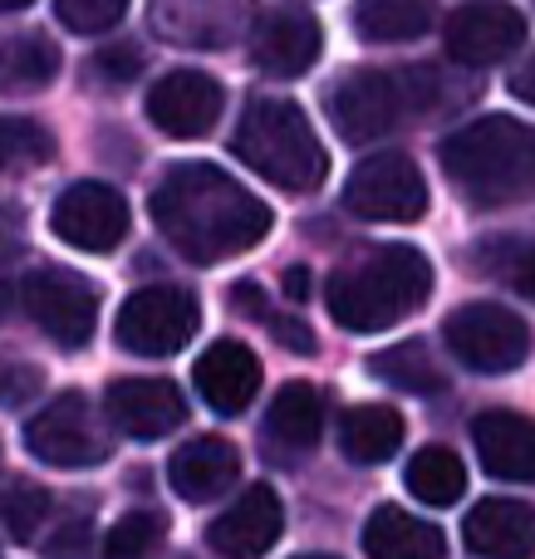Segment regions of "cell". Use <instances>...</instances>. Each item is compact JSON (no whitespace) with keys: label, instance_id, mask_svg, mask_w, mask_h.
<instances>
[{"label":"cell","instance_id":"obj_18","mask_svg":"<svg viewBox=\"0 0 535 559\" xmlns=\"http://www.w3.org/2000/svg\"><path fill=\"white\" fill-rule=\"evenodd\" d=\"M462 540L482 559H535V506L511 496H487L467 511Z\"/></svg>","mask_w":535,"mask_h":559},{"label":"cell","instance_id":"obj_29","mask_svg":"<svg viewBox=\"0 0 535 559\" xmlns=\"http://www.w3.org/2000/svg\"><path fill=\"white\" fill-rule=\"evenodd\" d=\"M49 511H55V501H49L45 486H10V491H0V525L10 531V540H39V525H49Z\"/></svg>","mask_w":535,"mask_h":559},{"label":"cell","instance_id":"obj_2","mask_svg":"<svg viewBox=\"0 0 535 559\" xmlns=\"http://www.w3.org/2000/svg\"><path fill=\"white\" fill-rule=\"evenodd\" d=\"M442 173L472 206H511L535 197V128L511 114H487L438 147Z\"/></svg>","mask_w":535,"mask_h":559},{"label":"cell","instance_id":"obj_13","mask_svg":"<svg viewBox=\"0 0 535 559\" xmlns=\"http://www.w3.org/2000/svg\"><path fill=\"white\" fill-rule=\"evenodd\" d=\"M226 88L202 69H173L147 88V118L167 138H206L222 123Z\"/></svg>","mask_w":535,"mask_h":559},{"label":"cell","instance_id":"obj_1","mask_svg":"<svg viewBox=\"0 0 535 559\" xmlns=\"http://www.w3.org/2000/svg\"><path fill=\"white\" fill-rule=\"evenodd\" d=\"M153 222L182 261L216 265L251 251L271 231V206L212 163L167 167L153 192Z\"/></svg>","mask_w":535,"mask_h":559},{"label":"cell","instance_id":"obj_33","mask_svg":"<svg viewBox=\"0 0 535 559\" xmlns=\"http://www.w3.org/2000/svg\"><path fill=\"white\" fill-rule=\"evenodd\" d=\"M143 69V55L133 45H114V49H98V74L108 79H133Z\"/></svg>","mask_w":535,"mask_h":559},{"label":"cell","instance_id":"obj_22","mask_svg":"<svg viewBox=\"0 0 535 559\" xmlns=\"http://www.w3.org/2000/svg\"><path fill=\"white\" fill-rule=\"evenodd\" d=\"M59 79V45L45 29L0 35V94H39Z\"/></svg>","mask_w":535,"mask_h":559},{"label":"cell","instance_id":"obj_3","mask_svg":"<svg viewBox=\"0 0 535 559\" xmlns=\"http://www.w3.org/2000/svg\"><path fill=\"white\" fill-rule=\"evenodd\" d=\"M432 295V265L423 251L393 241L379 251H364L359 261L340 265L330 275V314L349 334H379L423 309Z\"/></svg>","mask_w":535,"mask_h":559},{"label":"cell","instance_id":"obj_16","mask_svg":"<svg viewBox=\"0 0 535 559\" xmlns=\"http://www.w3.org/2000/svg\"><path fill=\"white\" fill-rule=\"evenodd\" d=\"M285 531L281 496L271 486H246L212 525H206V545L226 559H255L265 555Z\"/></svg>","mask_w":535,"mask_h":559},{"label":"cell","instance_id":"obj_30","mask_svg":"<svg viewBox=\"0 0 535 559\" xmlns=\"http://www.w3.org/2000/svg\"><path fill=\"white\" fill-rule=\"evenodd\" d=\"M163 531H167V521L157 511L118 515V521L108 525V535H104V559H143L157 540H163Z\"/></svg>","mask_w":535,"mask_h":559},{"label":"cell","instance_id":"obj_8","mask_svg":"<svg viewBox=\"0 0 535 559\" xmlns=\"http://www.w3.org/2000/svg\"><path fill=\"white\" fill-rule=\"evenodd\" d=\"M324 108L344 143H373V138L393 133L408 108H418V94H408V79L389 74V69H349L324 94Z\"/></svg>","mask_w":535,"mask_h":559},{"label":"cell","instance_id":"obj_19","mask_svg":"<svg viewBox=\"0 0 535 559\" xmlns=\"http://www.w3.org/2000/svg\"><path fill=\"white\" fill-rule=\"evenodd\" d=\"M236 476H241V452L226 437H192L167 462V481H173L177 501H187V506L216 501L222 491L236 486Z\"/></svg>","mask_w":535,"mask_h":559},{"label":"cell","instance_id":"obj_32","mask_svg":"<svg viewBox=\"0 0 535 559\" xmlns=\"http://www.w3.org/2000/svg\"><path fill=\"white\" fill-rule=\"evenodd\" d=\"M55 15L74 35H104V29H114L128 15V5L123 0H59Z\"/></svg>","mask_w":535,"mask_h":559},{"label":"cell","instance_id":"obj_6","mask_svg":"<svg viewBox=\"0 0 535 559\" xmlns=\"http://www.w3.org/2000/svg\"><path fill=\"white\" fill-rule=\"evenodd\" d=\"M25 447L35 462L59 466V472H84L114 456V437H108L98 407L84 393H64L49 407H39L25 423Z\"/></svg>","mask_w":535,"mask_h":559},{"label":"cell","instance_id":"obj_9","mask_svg":"<svg viewBox=\"0 0 535 559\" xmlns=\"http://www.w3.org/2000/svg\"><path fill=\"white\" fill-rule=\"evenodd\" d=\"M344 212L359 222H423L428 212V182L408 153H373L344 182Z\"/></svg>","mask_w":535,"mask_h":559},{"label":"cell","instance_id":"obj_38","mask_svg":"<svg viewBox=\"0 0 535 559\" xmlns=\"http://www.w3.org/2000/svg\"><path fill=\"white\" fill-rule=\"evenodd\" d=\"M295 559H340V555H295Z\"/></svg>","mask_w":535,"mask_h":559},{"label":"cell","instance_id":"obj_31","mask_svg":"<svg viewBox=\"0 0 535 559\" xmlns=\"http://www.w3.org/2000/svg\"><path fill=\"white\" fill-rule=\"evenodd\" d=\"M482 251H491L487 275L507 280L521 299L535 305V241H497V246H482Z\"/></svg>","mask_w":535,"mask_h":559},{"label":"cell","instance_id":"obj_36","mask_svg":"<svg viewBox=\"0 0 535 559\" xmlns=\"http://www.w3.org/2000/svg\"><path fill=\"white\" fill-rule=\"evenodd\" d=\"M285 299H295V305L310 299V271H305V265H290V271H285Z\"/></svg>","mask_w":535,"mask_h":559},{"label":"cell","instance_id":"obj_4","mask_svg":"<svg viewBox=\"0 0 535 559\" xmlns=\"http://www.w3.org/2000/svg\"><path fill=\"white\" fill-rule=\"evenodd\" d=\"M231 153L251 173H261L271 187H281V192H314L324 182V173H330V153L314 138L305 108L275 94H255L241 108Z\"/></svg>","mask_w":535,"mask_h":559},{"label":"cell","instance_id":"obj_10","mask_svg":"<svg viewBox=\"0 0 535 559\" xmlns=\"http://www.w3.org/2000/svg\"><path fill=\"white\" fill-rule=\"evenodd\" d=\"M25 314L55 338L59 348H84L98 329V289L94 280H84L79 271L64 265H39L35 275L20 289Z\"/></svg>","mask_w":535,"mask_h":559},{"label":"cell","instance_id":"obj_14","mask_svg":"<svg viewBox=\"0 0 535 559\" xmlns=\"http://www.w3.org/2000/svg\"><path fill=\"white\" fill-rule=\"evenodd\" d=\"M104 417L118 432L153 442V437H167L187 423V397L167 378H118L104 393Z\"/></svg>","mask_w":535,"mask_h":559},{"label":"cell","instance_id":"obj_20","mask_svg":"<svg viewBox=\"0 0 535 559\" xmlns=\"http://www.w3.org/2000/svg\"><path fill=\"white\" fill-rule=\"evenodd\" d=\"M472 447L501 481H535V417L491 407L472 423Z\"/></svg>","mask_w":535,"mask_h":559},{"label":"cell","instance_id":"obj_26","mask_svg":"<svg viewBox=\"0 0 535 559\" xmlns=\"http://www.w3.org/2000/svg\"><path fill=\"white\" fill-rule=\"evenodd\" d=\"M369 373L383 378V383L403 388V393H442V368L432 364L428 344H418V338H408V344H393L383 348V354L369 358Z\"/></svg>","mask_w":535,"mask_h":559},{"label":"cell","instance_id":"obj_15","mask_svg":"<svg viewBox=\"0 0 535 559\" xmlns=\"http://www.w3.org/2000/svg\"><path fill=\"white\" fill-rule=\"evenodd\" d=\"M526 45V15L516 5H457L448 15V55L467 69H487Z\"/></svg>","mask_w":535,"mask_h":559},{"label":"cell","instance_id":"obj_21","mask_svg":"<svg viewBox=\"0 0 535 559\" xmlns=\"http://www.w3.org/2000/svg\"><path fill=\"white\" fill-rule=\"evenodd\" d=\"M364 555L369 559H442L448 535L432 521H418L403 506H379L364 525Z\"/></svg>","mask_w":535,"mask_h":559},{"label":"cell","instance_id":"obj_12","mask_svg":"<svg viewBox=\"0 0 535 559\" xmlns=\"http://www.w3.org/2000/svg\"><path fill=\"white\" fill-rule=\"evenodd\" d=\"M324 49V29L314 10L305 5H271L251 25V64L271 79H300L314 69Z\"/></svg>","mask_w":535,"mask_h":559},{"label":"cell","instance_id":"obj_27","mask_svg":"<svg viewBox=\"0 0 535 559\" xmlns=\"http://www.w3.org/2000/svg\"><path fill=\"white\" fill-rule=\"evenodd\" d=\"M432 25V5L418 0H379V5H354V29L373 45H403L418 39Z\"/></svg>","mask_w":535,"mask_h":559},{"label":"cell","instance_id":"obj_35","mask_svg":"<svg viewBox=\"0 0 535 559\" xmlns=\"http://www.w3.org/2000/svg\"><path fill=\"white\" fill-rule=\"evenodd\" d=\"M511 94L521 98V104H531L535 108V49L526 59H521L516 69H511Z\"/></svg>","mask_w":535,"mask_h":559},{"label":"cell","instance_id":"obj_28","mask_svg":"<svg viewBox=\"0 0 535 559\" xmlns=\"http://www.w3.org/2000/svg\"><path fill=\"white\" fill-rule=\"evenodd\" d=\"M55 157V133L39 118L25 114H0V173H25V167H45Z\"/></svg>","mask_w":535,"mask_h":559},{"label":"cell","instance_id":"obj_25","mask_svg":"<svg viewBox=\"0 0 535 559\" xmlns=\"http://www.w3.org/2000/svg\"><path fill=\"white\" fill-rule=\"evenodd\" d=\"M408 491L423 506H457V496L467 491V466L452 447H423L408 462Z\"/></svg>","mask_w":535,"mask_h":559},{"label":"cell","instance_id":"obj_37","mask_svg":"<svg viewBox=\"0 0 535 559\" xmlns=\"http://www.w3.org/2000/svg\"><path fill=\"white\" fill-rule=\"evenodd\" d=\"M29 0H0V10H25Z\"/></svg>","mask_w":535,"mask_h":559},{"label":"cell","instance_id":"obj_17","mask_svg":"<svg viewBox=\"0 0 535 559\" xmlns=\"http://www.w3.org/2000/svg\"><path fill=\"white\" fill-rule=\"evenodd\" d=\"M192 378L212 413L241 417L246 407L255 403V393H261V358H255L241 338H216V344L197 358Z\"/></svg>","mask_w":535,"mask_h":559},{"label":"cell","instance_id":"obj_5","mask_svg":"<svg viewBox=\"0 0 535 559\" xmlns=\"http://www.w3.org/2000/svg\"><path fill=\"white\" fill-rule=\"evenodd\" d=\"M202 329V305L182 285H143L123 299L114 319V334L138 358H173L192 344Z\"/></svg>","mask_w":535,"mask_h":559},{"label":"cell","instance_id":"obj_34","mask_svg":"<svg viewBox=\"0 0 535 559\" xmlns=\"http://www.w3.org/2000/svg\"><path fill=\"white\" fill-rule=\"evenodd\" d=\"M271 329H275V338H281L285 348H295V354H314V334H310V324H305V319L271 314Z\"/></svg>","mask_w":535,"mask_h":559},{"label":"cell","instance_id":"obj_11","mask_svg":"<svg viewBox=\"0 0 535 559\" xmlns=\"http://www.w3.org/2000/svg\"><path fill=\"white\" fill-rule=\"evenodd\" d=\"M49 231L59 236L64 246L88 255L114 251L118 241L128 236V202L118 187L108 182H74L59 192L55 212H49Z\"/></svg>","mask_w":535,"mask_h":559},{"label":"cell","instance_id":"obj_7","mask_svg":"<svg viewBox=\"0 0 535 559\" xmlns=\"http://www.w3.org/2000/svg\"><path fill=\"white\" fill-rule=\"evenodd\" d=\"M442 338H448L452 358L472 373H511L531 354L526 319L507 305H491V299H472V305L452 309Z\"/></svg>","mask_w":535,"mask_h":559},{"label":"cell","instance_id":"obj_23","mask_svg":"<svg viewBox=\"0 0 535 559\" xmlns=\"http://www.w3.org/2000/svg\"><path fill=\"white\" fill-rule=\"evenodd\" d=\"M403 447V417L393 407L379 403H359L340 417V452L359 466H379L393 462Z\"/></svg>","mask_w":535,"mask_h":559},{"label":"cell","instance_id":"obj_24","mask_svg":"<svg viewBox=\"0 0 535 559\" xmlns=\"http://www.w3.org/2000/svg\"><path fill=\"white\" fill-rule=\"evenodd\" d=\"M265 432H271V442L290 447V452H305V447L320 442L324 432V397L314 383H285L281 393L271 397V407H265Z\"/></svg>","mask_w":535,"mask_h":559}]
</instances>
